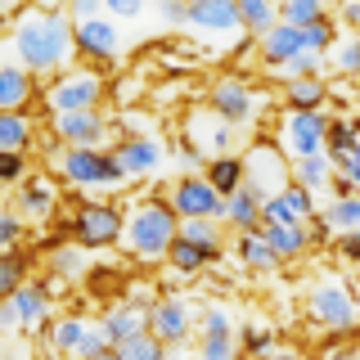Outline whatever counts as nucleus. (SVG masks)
<instances>
[{
	"mask_svg": "<svg viewBox=\"0 0 360 360\" xmlns=\"http://www.w3.org/2000/svg\"><path fill=\"white\" fill-rule=\"evenodd\" d=\"M72 45H77V27H68V14H59V9H27L14 27V54L18 68H27V72L63 68Z\"/></svg>",
	"mask_w": 360,
	"mask_h": 360,
	"instance_id": "1",
	"label": "nucleus"
},
{
	"mask_svg": "<svg viewBox=\"0 0 360 360\" xmlns=\"http://www.w3.org/2000/svg\"><path fill=\"white\" fill-rule=\"evenodd\" d=\"M180 239V217L172 212V202H140V207L127 217V248L135 262H167V252H172V243Z\"/></svg>",
	"mask_w": 360,
	"mask_h": 360,
	"instance_id": "2",
	"label": "nucleus"
},
{
	"mask_svg": "<svg viewBox=\"0 0 360 360\" xmlns=\"http://www.w3.org/2000/svg\"><path fill=\"white\" fill-rule=\"evenodd\" d=\"M59 172L68 185L77 189H117L127 185V167L117 162V153H104V149H68L59 158Z\"/></svg>",
	"mask_w": 360,
	"mask_h": 360,
	"instance_id": "3",
	"label": "nucleus"
},
{
	"mask_svg": "<svg viewBox=\"0 0 360 360\" xmlns=\"http://www.w3.org/2000/svg\"><path fill=\"white\" fill-rule=\"evenodd\" d=\"M307 311L311 320L320 324L324 333H352L356 329V292L342 284V279H320L307 297Z\"/></svg>",
	"mask_w": 360,
	"mask_h": 360,
	"instance_id": "4",
	"label": "nucleus"
},
{
	"mask_svg": "<svg viewBox=\"0 0 360 360\" xmlns=\"http://www.w3.org/2000/svg\"><path fill=\"white\" fill-rule=\"evenodd\" d=\"M72 239L77 248H112L127 239V217L112 202H82L72 217Z\"/></svg>",
	"mask_w": 360,
	"mask_h": 360,
	"instance_id": "5",
	"label": "nucleus"
},
{
	"mask_svg": "<svg viewBox=\"0 0 360 360\" xmlns=\"http://www.w3.org/2000/svg\"><path fill=\"white\" fill-rule=\"evenodd\" d=\"M225 207H230V198H221L207 176H180L172 185V212L180 221H217L221 225Z\"/></svg>",
	"mask_w": 360,
	"mask_h": 360,
	"instance_id": "6",
	"label": "nucleus"
},
{
	"mask_svg": "<svg viewBox=\"0 0 360 360\" xmlns=\"http://www.w3.org/2000/svg\"><path fill=\"white\" fill-rule=\"evenodd\" d=\"M329 127L333 122L324 117V112H288L284 127H279V140H284V149L292 153V162H297V158H320L329 149Z\"/></svg>",
	"mask_w": 360,
	"mask_h": 360,
	"instance_id": "7",
	"label": "nucleus"
},
{
	"mask_svg": "<svg viewBox=\"0 0 360 360\" xmlns=\"http://www.w3.org/2000/svg\"><path fill=\"white\" fill-rule=\"evenodd\" d=\"M99 95H104V82H99L95 72H63L59 82L50 86V117L54 112H86L99 104Z\"/></svg>",
	"mask_w": 360,
	"mask_h": 360,
	"instance_id": "8",
	"label": "nucleus"
},
{
	"mask_svg": "<svg viewBox=\"0 0 360 360\" xmlns=\"http://www.w3.org/2000/svg\"><path fill=\"white\" fill-rule=\"evenodd\" d=\"M194 311H189V302H180V297H162V302H153V324H149V333L158 338L162 347H185V338L194 333Z\"/></svg>",
	"mask_w": 360,
	"mask_h": 360,
	"instance_id": "9",
	"label": "nucleus"
},
{
	"mask_svg": "<svg viewBox=\"0 0 360 360\" xmlns=\"http://www.w3.org/2000/svg\"><path fill=\"white\" fill-rule=\"evenodd\" d=\"M149 324H153V307L144 297H131V302H122V307H112L104 320H99V329L108 333L112 347H122V342H131V338L149 333Z\"/></svg>",
	"mask_w": 360,
	"mask_h": 360,
	"instance_id": "10",
	"label": "nucleus"
},
{
	"mask_svg": "<svg viewBox=\"0 0 360 360\" xmlns=\"http://www.w3.org/2000/svg\"><path fill=\"white\" fill-rule=\"evenodd\" d=\"M54 131H59V140L72 144V149H95V144L108 135V117H104L99 108H86V112H54Z\"/></svg>",
	"mask_w": 360,
	"mask_h": 360,
	"instance_id": "11",
	"label": "nucleus"
},
{
	"mask_svg": "<svg viewBox=\"0 0 360 360\" xmlns=\"http://www.w3.org/2000/svg\"><path fill=\"white\" fill-rule=\"evenodd\" d=\"M77 50H82L86 59H95V63L117 59V50H122L117 22H112L108 14L104 18H90V22H77Z\"/></svg>",
	"mask_w": 360,
	"mask_h": 360,
	"instance_id": "12",
	"label": "nucleus"
},
{
	"mask_svg": "<svg viewBox=\"0 0 360 360\" xmlns=\"http://www.w3.org/2000/svg\"><path fill=\"white\" fill-rule=\"evenodd\" d=\"M207 104H212V112H217L225 127H239V122H248V117L257 112V108H252V90H248L243 82H234V77H225V82L212 86Z\"/></svg>",
	"mask_w": 360,
	"mask_h": 360,
	"instance_id": "13",
	"label": "nucleus"
},
{
	"mask_svg": "<svg viewBox=\"0 0 360 360\" xmlns=\"http://www.w3.org/2000/svg\"><path fill=\"white\" fill-rule=\"evenodd\" d=\"M5 307L14 311V324L18 329H32L37 333L45 324V315H50V288L45 284H22L14 297H5Z\"/></svg>",
	"mask_w": 360,
	"mask_h": 360,
	"instance_id": "14",
	"label": "nucleus"
},
{
	"mask_svg": "<svg viewBox=\"0 0 360 360\" xmlns=\"http://www.w3.org/2000/svg\"><path fill=\"white\" fill-rule=\"evenodd\" d=\"M189 22L202 32H239L243 27L234 0H198V5H189Z\"/></svg>",
	"mask_w": 360,
	"mask_h": 360,
	"instance_id": "15",
	"label": "nucleus"
},
{
	"mask_svg": "<svg viewBox=\"0 0 360 360\" xmlns=\"http://www.w3.org/2000/svg\"><path fill=\"white\" fill-rule=\"evenodd\" d=\"M112 153H117V162H122V167H127V176H144V172H153L158 158H162V149H158L153 135H131V140H122Z\"/></svg>",
	"mask_w": 360,
	"mask_h": 360,
	"instance_id": "16",
	"label": "nucleus"
},
{
	"mask_svg": "<svg viewBox=\"0 0 360 360\" xmlns=\"http://www.w3.org/2000/svg\"><path fill=\"white\" fill-rule=\"evenodd\" d=\"M302 50H307V41H302V32H297V27H288V22H279L270 37H262V59H266L270 68L292 63Z\"/></svg>",
	"mask_w": 360,
	"mask_h": 360,
	"instance_id": "17",
	"label": "nucleus"
},
{
	"mask_svg": "<svg viewBox=\"0 0 360 360\" xmlns=\"http://www.w3.org/2000/svg\"><path fill=\"white\" fill-rule=\"evenodd\" d=\"M167 262H172V270H180V275H194V270L221 262V248L194 243V239H185V234H180V239L172 243V252H167Z\"/></svg>",
	"mask_w": 360,
	"mask_h": 360,
	"instance_id": "18",
	"label": "nucleus"
},
{
	"mask_svg": "<svg viewBox=\"0 0 360 360\" xmlns=\"http://www.w3.org/2000/svg\"><path fill=\"white\" fill-rule=\"evenodd\" d=\"M262 234H266V243L275 248L279 262H297V257L311 248V230H307V225H262Z\"/></svg>",
	"mask_w": 360,
	"mask_h": 360,
	"instance_id": "19",
	"label": "nucleus"
},
{
	"mask_svg": "<svg viewBox=\"0 0 360 360\" xmlns=\"http://www.w3.org/2000/svg\"><path fill=\"white\" fill-rule=\"evenodd\" d=\"M32 95V72L18 63H5L0 68V112H22Z\"/></svg>",
	"mask_w": 360,
	"mask_h": 360,
	"instance_id": "20",
	"label": "nucleus"
},
{
	"mask_svg": "<svg viewBox=\"0 0 360 360\" xmlns=\"http://www.w3.org/2000/svg\"><path fill=\"white\" fill-rule=\"evenodd\" d=\"M248 162H243V158H230V153H225V158H212V162H207V180H212V189H217V194L221 198H234V194H239V189L248 185Z\"/></svg>",
	"mask_w": 360,
	"mask_h": 360,
	"instance_id": "21",
	"label": "nucleus"
},
{
	"mask_svg": "<svg viewBox=\"0 0 360 360\" xmlns=\"http://www.w3.org/2000/svg\"><path fill=\"white\" fill-rule=\"evenodd\" d=\"M225 221L234 225L239 234H252V230H262V194H252V189H239V194L230 198V207H225Z\"/></svg>",
	"mask_w": 360,
	"mask_h": 360,
	"instance_id": "22",
	"label": "nucleus"
},
{
	"mask_svg": "<svg viewBox=\"0 0 360 360\" xmlns=\"http://www.w3.org/2000/svg\"><path fill=\"white\" fill-rule=\"evenodd\" d=\"M234 252H239V262H243L248 270H275V266H279L275 248L266 243V234H262V230H252V234H239Z\"/></svg>",
	"mask_w": 360,
	"mask_h": 360,
	"instance_id": "23",
	"label": "nucleus"
},
{
	"mask_svg": "<svg viewBox=\"0 0 360 360\" xmlns=\"http://www.w3.org/2000/svg\"><path fill=\"white\" fill-rule=\"evenodd\" d=\"M284 99H288V112H320V104H324V82H320V77L288 82Z\"/></svg>",
	"mask_w": 360,
	"mask_h": 360,
	"instance_id": "24",
	"label": "nucleus"
},
{
	"mask_svg": "<svg viewBox=\"0 0 360 360\" xmlns=\"http://www.w3.org/2000/svg\"><path fill=\"white\" fill-rule=\"evenodd\" d=\"M86 333H90V320H82V315H68V320L54 324L50 342H54V352H63V356H82Z\"/></svg>",
	"mask_w": 360,
	"mask_h": 360,
	"instance_id": "25",
	"label": "nucleus"
},
{
	"mask_svg": "<svg viewBox=\"0 0 360 360\" xmlns=\"http://www.w3.org/2000/svg\"><path fill=\"white\" fill-rule=\"evenodd\" d=\"M239 18H243V27L252 32L257 41L270 37V32L279 27V9H275V5H266V0H243V5H239Z\"/></svg>",
	"mask_w": 360,
	"mask_h": 360,
	"instance_id": "26",
	"label": "nucleus"
},
{
	"mask_svg": "<svg viewBox=\"0 0 360 360\" xmlns=\"http://www.w3.org/2000/svg\"><path fill=\"white\" fill-rule=\"evenodd\" d=\"M292 180H297L302 189H324V185L333 180L329 153H320V158H297V162H292Z\"/></svg>",
	"mask_w": 360,
	"mask_h": 360,
	"instance_id": "27",
	"label": "nucleus"
},
{
	"mask_svg": "<svg viewBox=\"0 0 360 360\" xmlns=\"http://www.w3.org/2000/svg\"><path fill=\"white\" fill-rule=\"evenodd\" d=\"M329 230H342V234H360V194L352 198H333L329 202V212L320 217Z\"/></svg>",
	"mask_w": 360,
	"mask_h": 360,
	"instance_id": "28",
	"label": "nucleus"
},
{
	"mask_svg": "<svg viewBox=\"0 0 360 360\" xmlns=\"http://www.w3.org/2000/svg\"><path fill=\"white\" fill-rule=\"evenodd\" d=\"M18 207L27 212V217H45V212L54 207V189H50V180H22V189H18Z\"/></svg>",
	"mask_w": 360,
	"mask_h": 360,
	"instance_id": "29",
	"label": "nucleus"
},
{
	"mask_svg": "<svg viewBox=\"0 0 360 360\" xmlns=\"http://www.w3.org/2000/svg\"><path fill=\"white\" fill-rule=\"evenodd\" d=\"M320 18H324L320 0H288V5H279V22H288V27H297V32H307L311 22H320Z\"/></svg>",
	"mask_w": 360,
	"mask_h": 360,
	"instance_id": "30",
	"label": "nucleus"
},
{
	"mask_svg": "<svg viewBox=\"0 0 360 360\" xmlns=\"http://www.w3.org/2000/svg\"><path fill=\"white\" fill-rule=\"evenodd\" d=\"M27 117L22 112H0V153H22L27 144Z\"/></svg>",
	"mask_w": 360,
	"mask_h": 360,
	"instance_id": "31",
	"label": "nucleus"
},
{
	"mask_svg": "<svg viewBox=\"0 0 360 360\" xmlns=\"http://www.w3.org/2000/svg\"><path fill=\"white\" fill-rule=\"evenodd\" d=\"M198 333H202V338H234V320H230V311L217 307V302H207V307L198 311Z\"/></svg>",
	"mask_w": 360,
	"mask_h": 360,
	"instance_id": "32",
	"label": "nucleus"
},
{
	"mask_svg": "<svg viewBox=\"0 0 360 360\" xmlns=\"http://www.w3.org/2000/svg\"><path fill=\"white\" fill-rule=\"evenodd\" d=\"M360 149V122H333L329 127V158H342V153H352Z\"/></svg>",
	"mask_w": 360,
	"mask_h": 360,
	"instance_id": "33",
	"label": "nucleus"
},
{
	"mask_svg": "<svg viewBox=\"0 0 360 360\" xmlns=\"http://www.w3.org/2000/svg\"><path fill=\"white\" fill-rule=\"evenodd\" d=\"M117 356H122V360H162V356H167V347L158 342L153 333H140V338H131V342H122V347H117Z\"/></svg>",
	"mask_w": 360,
	"mask_h": 360,
	"instance_id": "34",
	"label": "nucleus"
},
{
	"mask_svg": "<svg viewBox=\"0 0 360 360\" xmlns=\"http://www.w3.org/2000/svg\"><path fill=\"white\" fill-rule=\"evenodd\" d=\"M333 37H338V27H333V18L324 14L320 22H311L307 32H302V41H307V50L311 54H329L333 50Z\"/></svg>",
	"mask_w": 360,
	"mask_h": 360,
	"instance_id": "35",
	"label": "nucleus"
},
{
	"mask_svg": "<svg viewBox=\"0 0 360 360\" xmlns=\"http://www.w3.org/2000/svg\"><path fill=\"white\" fill-rule=\"evenodd\" d=\"M239 342H243V352L252 356V360H262V356L275 352V333H270V329H257V324H243Z\"/></svg>",
	"mask_w": 360,
	"mask_h": 360,
	"instance_id": "36",
	"label": "nucleus"
},
{
	"mask_svg": "<svg viewBox=\"0 0 360 360\" xmlns=\"http://www.w3.org/2000/svg\"><path fill=\"white\" fill-rule=\"evenodd\" d=\"M18 288H22V257L18 252H0V292L14 297Z\"/></svg>",
	"mask_w": 360,
	"mask_h": 360,
	"instance_id": "37",
	"label": "nucleus"
},
{
	"mask_svg": "<svg viewBox=\"0 0 360 360\" xmlns=\"http://www.w3.org/2000/svg\"><path fill=\"white\" fill-rule=\"evenodd\" d=\"M279 194L288 198V207H292V217H297L302 225H307V217H315V202H311V189H302L297 180H288L284 189H279Z\"/></svg>",
	"mask_w": 360,
	"mask_h": 360,
	"instance_id": "38",
	"label": "nucleus"
},
{
	"mask_svg": "<svg viewBox=\"0 0 360 360\" xmlns=\"http://www.w3.org/2000/svg\"><path fill=\"white\" fill-rule=\"evenodd\" d=\"M180 234L194 243H207V248H221V225L217 221H180Z\"/></svg>",
	"mask_w": 360,
	"mask_h": 360,
	"instance_id": "39",
	"label": "nucleus"
},
{
	"mask_svg": "<svg viewBox=\"0 0 360 360\" xmlns=\"http://www.w3.org/2000/svg\"><path fill=\"white\" fill-rule=\"evenodd\" d=\"M194 360H239V347H234V338H202Z\"/></svg>",
	"mask_w": 360,
	"mask_h": 360,
	"instance_id": "40",
	"label": "nucleus"
},
{
	"mask_svg": "<svg viewBox=\"0 0 360 360\" xmlns=\"http://www.w3.org/2000/svg\"><path fill=\"white\" fill-rule=\"evenodd\" d=\"M54 270H59V279L82 275V270H86V252H82V248H59V252H54Z\"/></svg>",
	"mask_w": 360,
	"mask_h": 360,
	"instance_id": "41",
	"label": "nucleus"
},
{
	"mask_svg": "<svg viewBox=\"0 0 360 360\" xmlns=\"http://www.w3.org/2000/svg\"><path fill=\"white\" fill-rule=\"evenodd\" d=\"M320 63H324V54H311V50H302L292 63H284V77L288 82H302V77H315L320 72Z\"/></svg>",
	"mask_w": 360,
	"mask_h": 360,
	"instance_id": "42",
	"label": "nucleus"
},
{
	"mask_svg": "<svg viewBox=\"0 0 360 360\" xmlns=\"http://www.w3.org/2000/svg\"><path fill=\"white\" fill-rule=\"evenodd\" d=\"M338 72H347V77L360 72V37H347L338 45Z\"/></svg>",
	"mask_w": 360,
	"mask_h": 360,
	"instance_id": "43",
	"label": "nucleus"
},
{
	"mask_svg": "<svg viewBox=\"0 0 360 360\" xmlns=\"http://www.w3.org/2000/svg\"><path fill=\"white\" fill-rule=\"evenodd\" d=\"M18 234H22L18 212H5L0 217V252H18Z\"/></svg>",
	"mask_w": 360,
	"mask_h": 360,
	"instance_id": "44",
	"label": "nucleus"
},
{
	"mask_svg": "<svg viewBox=\"0 0 360 360\" xmlns=\"http://www.w3.org/2000/svg\"><path fill=\"white\" fill-rule=\"evenodd\" d=\"M22 153H0V180H9V185H14V180L22 176Z\"/></svg>",
	"mask_w": 360,
	"mask_h": 360,
	"instance_id": "45",
	"label": "nucleus"
},
{
	"mask_svg": "<svg viewBox=\"0 0 360 360\" xmlns=\"http://www.w3.org/2000/svg\"><path fill=\"white\" fill-rule=\"evenodd\" d=\"M108 18H140V0H108Z\"/></svg>",
	"mask_w": 360,
	"mask_h": 360,
	"instance_id": "46",
	"label": "nucleus"
},
{
	"mask_svg": "<svg viewBox=\"0 0 360 360\" xmlns=\"http://www.w3.org/2000/svg\"><path fill=\"white\" fill-rule=\"evenodd\" d=\"M338 252H342V262H360V234H342Z\"/></svg>",
	"mask_w": 360,
	"mask_h": 360,
	"instance_id": "47",
	"label": "nucleus"
},
{
	"mask_svg": "<svg viewBox=\"0 0 360 360\" xmlns=\"http://www.w3.org/2000/svg\"><path fill=\"white\" fill-rule=\"evenodd\" d=\"M162 18L172 22V27H185V22H189V5H176V0H172V5H162Z\"/></svg>",
	"mask_w": 360,
	"mask_h": 360,
	"instance_id": "48",
	"label": "nucleus"
},
{
	"mask_svg": "<svg viewBox=\"0 0 360 360\" xmlns=\"http://www.w3.org/2000/svg\"><path fill=\"white\" fill-rule=\"evenodd\" d=\"M72 14H77V22H90V18H104V14H99V5H95V0H77V5H72Z\"/></svg>",
	"mask_w": 360,
	"mask_h": 360,
	"instance_id": "49",
	"label": "nucleus"
},
{
	"mask_svg": "<svg viewBox=\"0 0 360 360\" xmlns=\"http://www.w3.org/2000/svg\"><path fill=\"white\" fill-rule=\"evenodd\" d=\"M342 18L352 22V27H360V5H342Z\"/></svg>",
	"mask_w": 360,
	"mask_h": 360,
	"instance_id": "50",
	"label": "nucleus"
},
{
	"mask_svg": "<svg viewBox=\"0 0 360 360\" xmlns=\"http://www.w3.org/2000/svg\"><path fill=\"white\" fill-rule=\"evenodd\" d=\"M262 360H302L297 352H270V356H262Z\"/></svg>",
	"mask_w": 360,
	"mask_h": 360,
	"instance_id": "51",
	"label": "nucleus"
},
{
	"mask_svg": "<svg viewBox=\"0 0 360 360\" xmlns=\"http://www.w3.org/2000/svg\"><path fill=\"white\" fill-rule=\"evenodd\" d=\"M324 360H360V352H329Z\"/></svg>",
	"mask_w": 360,
	"mask_h": 360,
	"instance_id": "52",
	"label": "nucleus"
},
{
	"mask_svg": "<svg viewBox=\"0 0 360 360\" xmlns=\"http://www.w3.org/2000/svg\"><path fill=\"white\" fill-rule=\"evenodd\" d=\"M95 360H122V356H117V347H104V352H99Z\"/></svg>",
	"mask_w": 360,
	"mask_h": 360,
	"instance_id": "53",
	"label": "nucleus"
},
{
	"mask_svg": "<svg viewBox=\"0 0 360 360\" xmlns=\"http://www.w3.org/2000/svg\"><path fill=\"white\" fill-rule=\"evenodd\" d=\"M162 360H194V356H185V352H180V347H176V352H167Z\"/></svg>",
	"mask_w": 360,
	"mask_h": 360,
	"instance_id": "54",
	"label": "nucleus"
},
{
	"mask_svg": "<svg viewBox=\"0 0 360 360\" xmlns=\"http://www.w3.org/2000/svg\"><path fill=\"white\" fill-rule=\"evenodd\" d=\"M356 311H360V292H356Z\"/></svg>",
	"mask_w": 360,
	"mask_h": 360,
	"instance_id": "55",
	"label": "nucleus"
}]
</instances>
